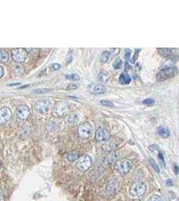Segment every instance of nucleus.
Segmentation results:
<instances>
[{"label":"nucleus","mask_w":179,"mask_h":201,"mask_svg":"<svg viewBox=\"0 0 179 201\" xmlns=\"http://www.w3.org/2000/svg\"><path fill=\"white\" fill-rule=\"evenodd\" d=\"M178 73V69L177 67L164 68L156 75V79L158 81H164L169 78L177 76Z\"/></svg>","instance_id":"obj_1"},{"label":"nucleus","mask_w":179,"mask_h":201,"mask_svg":"<svg viewBox=\"0 0 179 201\" xmlns=\"http://www.w3.org/2000/svg\"><path fill=\"white\" fill-rule=\"evenodd\" d=\"M132 162L129 159L123 158L119 160L115 163V169L119 173L125 174L128 173L132 168Z\"/></svg>","instance_id":"obj_2"},{"label":"nucleus","mask_w":179,"mask_h":201,"mask_svg":"<svg viewBox=\"0 0 179 201\" xmlns=\"http://www.w3.org/2000/svg\"><path fill=\"white\" fill-rule=\"evenodd\" d=\"M146 191V186L142 182H135L132 183L129 188V193L134 197H142Z\"/></svg>","instance_id":"obj_3"},{"label":"nucleus","mask_w":179,"mask_h":201,"mask_svg":"<svg viewBox=\"0 0 179 201\" xmlns=\"http://www.w3.org/2000/svg\"><path fill=\"white\" fill-rule=\"evenodd\" d=\"M92 165V160L91 157L88 155H83L79 157V158L77 160V168L81 172H86L88 170Z\"/></svg>","instance_id":"obj_4"},{"label":"nucleus","mask_w":179,"mask_h":201,"mask_svg":"<svg viewBox=\"0 0 179 201\" xmlns=\"http://www.w3.org/2000/svg\"><path fill=\"white\" fill-rule=\"evenodd\" d=\"M93 127L88 122H85L81 124L78 128V134L81 138H87L93 134Z\"/></svg>","instance_id":"obj_5"},{"label":"nucleus","mask_w":179,"mask_h":201,"mask_svg":"<svg viewBox=\"0 0 179 201\" xmlns=\"http://www.w3.org/2000/svg\"><path fill=\"white\" fill-rule=\"evenodd\" d=\"M69 111V107L66 101H58L55 105L54 109V113L58 117H64L67 115Z\"/></svg>","instance_id":"obj_6"},{"label":"nucleus","mask_w":179,"mask_h":201,"mask_svg":"<svg viewBox=\"0 0 179 201\" xmlns=\"http://www.w3.org/2000/svg\"><path fill=\"white\" fill-rule=\"evenodd\" d=\"M28 56L27 51L24 48H13L12 50V57L16 62H23L26 61Z\"/></svg>","instance_id":"obj_7"},{"label":"nucleus","mask_w":179,"mask_h":201,"mask_svg":"<svg viewBox=\"0 0 179 201\" xmlns=\"http://www.w3.org/2000/svg\"><path fill=\"white\" fill-rule=\"evenodd\" d=\"M51 106V102L48 99L40 100L35 103L34 109L40 113H46L49 111Z\"/></svg>","instance_id":"obj_8"},{"label":"nucleus","mask_w":179,"mask_h":201,"mask_svg":"<svg viewBox=\"0 0 179 201\" xmlns=\"http://www.w3.org/2000/svg\"><path fill=\"white\" fill-rule=\"evenodd\" d=\"M30 115V109L28 105H21L17 109V117L21 121L26 120Z\"/></svg>","instance_id":"obj_9"},{"label":"nucleus","mask_w":179,"mask_h":201,"mask_svg":"<svg viewBox=\"0 0 179 201\" xmlns=\"http://www.w3.org/2000/svg\"><path fill=\"white\" fill-rule=\"evenodd\" d=\"M12 117L10 109L7 107L0 108V124H5L9 121Z\"/></svg>","instance_id":"obj_10"},{"label":"nucleus","mask_w":179,"mask_h":201,"mask_svg":"<svg viewBox=\"0 0 179 201\" xmlns=\"http://www.w3.org/2000/svg\"><path fill=\"white\" fill-rule=\"evenodd\" d=\"M95 138L99 142H105L110 138V134L106 129L100 127L95 133Z\"/></svg>","instance_id":"obj_11"},{"label":"nucleus","mask_w":179,"mask_h":201,"mask_svg":"<svg viewBox=\"0 0 179 201\" xmlns=\"http://www.w3.org/2000/svg\"><path fill=\"white\" fill-rule=\"evenodd\" d=\"M88 89L93 94H104L106 92V87L101 84H91L89 85Z\"/></svg>","instance_id":"obj_12"},{"label":"nucleus","mask_w":179,"mask_h":201,"mask_svg":"<svg viewBox=\"0 0 179 201\" xmlns=\"http://www.w3.org/2000/svg\"><path fill=\"white\" fill-rule=\"evenodd\" d=\"M175 49H172V48H158V52L159 54L163 57H170L172 56H175L174 54V50Z\"/></svg>","instance_id":"obj_13"},{"label":"nucleus","mask_w":179,"mask_h":201,"mask_svg":"<svg viewBox=\"0 0 179 201\" xmlns=\"http://www.w3.org/2000/svg\"><path fill=\"white\" fill-rule=\"evenodd\" d=\"M118 186V182L115 180V179H112L111 180L109 183H108L107 187H106V191L108 193H112L114 192L116 188Z\"/></svg>","instance_id":"obj_14"},{"label":"nucleus","mask_w":179,"mask_h":201,"mask_svg":"<svg viewBox=\"0 0 179 201\" xmlns=\"http://www.w3.org/2000/svg\"><path fill=\"white\" fill-rule=\"evenodd\" d=\"M131 77L127 72H122L119 77V81L122 85H128L131 82Z\"/></svg>","instance_id":"obj_15"},{"label":"nucleus","mask_w":179,"mask_h":201,"mask_svg":"<svg viewBox=\"0 0 179 201\" xmlns=\"http://www.w3.org/2000/svg\"><path fill=\"white\" fill-rule=\"evenodd\" d=\"M30 134V129L27 126H25L21 129L20 132V137L21 140H24L28 137Z\"/></svg>","instance_id":"obj_16"},{"label":"nucleus","mask_w":179,"mask_h":201,"mask_svg":"<svg viewBox=\"0 0 179 201\" xmlns=\"http://www.w3.org/2000/svg\"><path fill=\"white\" fill-rule=\"evenodd\" d=\"M80 156H81L80 154L78 153V152L76 151H72L68 153L67 159L70 162H74L75 161H77V160L79 158Z\"/></svg>","instance_id":"obj_17"},{"label":"nucleus","mask_w":179,"mask_h":201,"mask_svg":"<svg viewBox=\"0 0 179 201\" xmlns=\"http://www.w3.org/2000/svg\"><path fill=\"white\" fill-rule=\"evenodd\" d=\"M158 134L162 138H167L170 135L169 130L165 126H161L159 127L158 129Z\"/></svg>","instance_id":"obj_18"},{"label":"nucleus","mask_w":179,"mask_h":201,"mask_svg":"<svg viewBox=\"0 0 179 201\" xmlns=\"http://www.w3.org/2000/svg\"><path fill=\"white\" fill-rule=\"evenodd\" d=\"M98 78L101 83H107L108 79H109V74L106 70H101L99 73Z\"/></svg>","instance_id":"obj_19"},{"label":"nucleus","mask_w":179,"mask_h":201,"mask_svg":"<svg viewBox=\"0 0 179 201\" xmlns=\"http://www.w3.org/2000/svg\"><path fill=\"white\" fill-rule=\"evenodd\" d=\"M10 59V56L7 52L4 49H0V62L4 63L8 62Z\"/></svg>","instance_id":"obj_20"},{"label":"nucleus","mask_w":179,"mask_h":201,"mask_svg":"<svg viewBox=\"0 0 179 201\" xmlns=\"http://www.w3.org/2000/svg\"><path fill=\"white\" fill-rule=\"evenodd\" d=\"M119 154L118 152L113 151L107 156V161L110 163H114L119 159Z\"/></svg>","instance_id":"obj_21"},{"label":"nucleus","mask_w":179,"mask_h":201,"mask_svg":"<svg viewBox=\"0 0 179 201\" xmlns=\"http://www.w3.org/2000/svg\"><path fill=\"white\" fill-rule=\"evenodd\" d=\"M103 149L105 151H115L116 149V146L112 142H108L105 143V144L103 146Z\"/></svg>","instance_id":"obj_22"},{"label":"nucleus","mask_w":179,"mask_h":201,"mask_svg":"<svg viewBox=\"0 0 179 201\" xmlns=\"http://www.w3.org/2000/svg\"><path fill=\"white\" fill-rule=\"evenodd\" d=\"M78 115L75 113H72L71 115H70L69 117H68V119H67V122L69 123L70 125H75L78 122Z\"/></svg>","instance_id":"obj_23"},{"label":"nucleus","mask_w":179,"mask_h":201,"mask_svg":"<svg viewBox=\"0 0 179 201\" xmlns=\"http://www.w3.org/2000/svg\"><path fill=\"white\" fill-rule=\"evenodd\" d=\"M110 56V52L109 51L105 50L104 52H103V53L101 55V58H100V61H101V62L103 63H105V62H107Z\"/></svg>","instance_id":"obj_24"},{"label":"nucleus","mask_w":179,"mask_h":201,"mask_svg":"<svg viewBox=\"0 0 179 201\" xmlns=\"http://www.w3.org/2000/svg\"><path fill=\"white\" fill-rule=\"evenodd\" d=\"M65 78L66 79L69 80V81H77L80 79V76L77 75V74H75V73H72V74H68L65 75Z\"/></svg>","instance_id":"obj_25"},{"label":"nucleus","mask_w":179,"mask_h":201,"mask_svg":"<svg viewBox=\"0 0 179 201\" xmlns=\"http://www.w3.org/2000/svg\"><path fill=\"white\" fill-rule=\"evenodd\" d=\"M149 161H150V164H151L152 166V168H154V170H155V172L156 173H159L160 172V168H159V166H158V164H157L156 162H155V160L152 158V157H150V160H149Z\"/></svg>","instance_id":"obj_26"},{"label":"nucleus","mask_w":179,"mask_h":201,"mask_svg":"<svg viewBox=\"0 0 179 201\" xmlns=\"http://www.w3.org/2000/svg\"><path fill=\"white\" fill-rule=\"evenodd\" d=\"M121 66H122V61L120 59H117L113 63V67L115 69H121Z\"/></svg>","instance_id":"obj_27"},{"label":"nucleus","mask_w":179,"mask_h":201,"mask_svg":"<svg viewBox=\"0 0 179 201\" xmlns=\"http://www.w3.org/2000/svg\"><path fill=\"white\" fill-rule=\"evenodd\" d=\"M148 201H164V199L161 196L154 194L150 197V199H148Z\"/></svg>","instance_id":"obj_28"},{"label":"nucleus","mask_w":179,"mask_h":201,"mask_svg":"<svg viewBox=\"0 0 179 201\" xmlns=\"http://www.w3.org/2000/svg\"><path fill=\"white\" fill-rule=\"evenodd\" d=\"M143 103L146 105H152L155 103V100L154 99H151V98H148V99H146L143 101Z\"/></svg>","instance_id":"obj_29"},{"label":"nucleus","mask_w":179,"mask_h":201,"mask_svg":"<svg viewBox=\"0 0 179 201\" xmlns=\"http://www.w3.org/2000/svg\"><path fill=\"white\" fill-rule=\"evenodd\" d=\"M101 104L102 105L105 106V107H114V105L113 104L112 102L109 101H101Z\"/></svg>","instance_id":"obj_30"},{"label":"nucleus","mask_w":179,"mask_h":201,"mask_svg":"<svg viewBox=\"0 0 179 201\" xmlns=\"http://www.w3.org/2000/svg\"><path fill=\"white\" fill-rule=\"evenodd\" d=\"M60 68H61V65L58 63H54L50 66V69L51 71H55V70H58Z\"/></svg>","instance_id":"obj_31"},{"label":"nucleus","mask_w":179,"mask_h":201,"mask_svg":"<svg viewBox=\"0 0 179 201\" xmlns=\"http://www.w3.org/2000/svg\"><path fill=\"white\" fill-rule=\"evenodd\" d=\"M49 91L50 90L48 89H37V90H35L33 92L34 93H36V94H44Z\"/></svg>","instance_id":"obj_32"},{"label":"nucleus","mask_w":179,"mask_h":201,"mask_svg":"<svg viewBox=\"0 0 179 201\" xmlns=\"http://www.w3.org/2000/svg\"><path fill=\"white\" fill-rule=\"evenodd\" d=\"M131 53H132L131 50L126 49V50H125V59H126V61H128V60L130 58Z\"/></svg>","instance_id":"obj_33"},{"label":"nucleus","mask_w":179,"mask_h":201,"mask_svg":"<svg viewBox=\"0 0 179 201\" xmlns=\"http://www.w3.org/2000/svg\"><path fill=\"white\" fill-rule=\"evenodd\" d=\"M78 88V86L75 85V84H70V85L67 86V90H75Z\"/></svg>","instance_id":"obj_34"},{"label":"nucleus","mask_w":179,"mask_h":201,"mask_svg":"<svg viewBox=\"0 0 179 201\" xmlns=\"http://www.w3.org/2000/svg\"><path fill=\"white\" fill-rule=\"evenodd\" d=\"M138 54H139V50H136L135 52V54L134 55V57H133V58L132 59V63H134V62L136 61V60L138 58Z\"/></svg>","instance_id":"obj_35"},{"label":"nucleus","mask_w":179,"mask_h":201,"mask_svg":"<svg viewBox=\"0 0 179 201\" xmlns=\"http://www.w3.org/2000/svg\"><path fill=\"white\" fill-rule=\"evenodd\" d=\"M119 50H120L119 48H112L111 50V53H112V55H117V54H119Z\"/></svg>","instance_id":"obj_36"},{"label":"nucleus","mask_w":179,"mask_h":201,"mask_svg":"<svg viewBox=\"0 0 179 201\" xmlns=\"http://www.w3.org/2000/svg\"><path fill=\"white\" fill-rule=\"evenodd\" d=\"M148 148L151 151H156V150H158V147L156 145H151L149 146Z\"/></svg>","instance_id":"obj_37"},{"label":"nucleus","mask_w":179,"mask_h":201,"mask_svg":"<svg viewBox=\"0 0 179 201\" xmlns=\"http://www.w3.org/2000/svg\"><path fill=\"white\" fill-rule=\"evenodd\" d=\"M72 54H71V52H70L69 53V54H68V57H67V63H70V62H72Z\"/></svg>","instance_id":"obj_38"},{"label":"nucleus","mask_w":179,"mask_h":201,"mask_svg":"<svg viewBox=\"0 0 179 201\" xmlns=\"http://www.w3.org/2000/svg\"><path fill=\"white\" fill-rule=\"evenodd\" d=\"M166 184L167 186H172L173 185V183H172V181L171 179H168V180H166Z\"/></svg>","instance_id":"obj_39"},{"label":"nucleus","mask_w":179,"mask_h":201,"mask_svg":"<svg viewBox=\"0 0 179 201\" xmlns=\"http://www.w3.org/2000/svg\"><path fill=\"white\" fill-rule=\"evenodd\" d=\"M4 75V70L1 67H0V78L3 77Z\"/></svg>","instance_id":"obj_40"},{"label":"nucleus","mask_w":179,"mask_h":201,"mask_svg":"<svg viewBox=\"0 0 179 201\" xmlns=\"http://www.w3.org/2000/svg\"><path fill=\"white\" fill-rule=\"evenodd\" d=\"M174 172L176 174H178V166L177 165H175V168H174Z\"/></svg>","instance_id":"obj_41"},{"label":"nucleus","mask_w":179,"mask_h":201,"mask_svg":"<svg viewBox=\"0 0 179 201\" xmlns=\"http://www.w3.org/2000/svg\"><path fill=\"white\" fill-rule=\"evenodd\" d=\"M158 157H159V158L161 159V160H162V161H164V156H163V154H162L161 152H160V153H158Z\"/></svg>","instance_id":"obj_42"},{"label":"nucleus","mask_w":179,"mask_h":201,"mask_svg":"<svg viewBox=\"0 0 179 201\" xmlns=\"http://www.w3.org/2000/svg\"><path fill=\"white\" fill-rule=\"evenodd\" d=\"M1 160H0V167H1Z\"/></svg>","instance_id":"obj_43"}]
</instances>
